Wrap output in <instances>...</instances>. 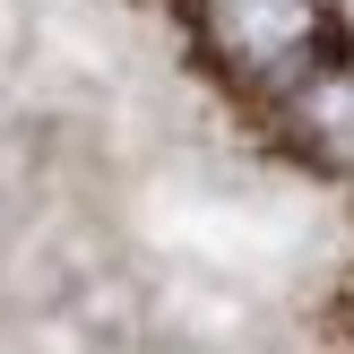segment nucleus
<instances>
[{"label":"nucleus","mask_w":354,"mask_h":354,"mask_svg":"<svg viewBox=\"0 0 354 354\" xmlns=\"http://www.w3.org/2000/svg\"><path fill=\"white\" fill-rule=\"evenodd\" d=\"M268 113L286 121V138H294L303 156H320V165L354 173V44H337L320 69H303V78H294Z\"/></svg>","instance_id":"f03ea898"},{"label":"nucleus","mask_w":354,"mask_h":354,"mask_svg":"<svg viewBox=\"0 0 354 354\" xmlns=\"http://www.w3.org/2000/svg\"><path fill=\"white\" fill-rule=\"evenodd\" d=\"M190 9H199V35L225 61V78L251 86L259 104H277L303 69H320L346 44L328 0H190Z\"/></svg>","instance_id":"f257e3e1"}]
</instances>
